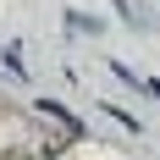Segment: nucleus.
Here are the masks:
<instances>
[{
    "label": "nucleus",
    "mask_w": 160,
    "mask_h": 160,
    "mask_svg": "<svg viewBox=\"0 0 160 160\" xmlns=\"http://www.w3.org/2000/svg\"><path fill=\"white\" fill-rule=\"evenodd\" d=\"M144 88H149V94H155V99H160V83H155V78H144Z\"/></svg>",
    "instance_id": "1"
}]
</instances>
